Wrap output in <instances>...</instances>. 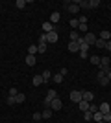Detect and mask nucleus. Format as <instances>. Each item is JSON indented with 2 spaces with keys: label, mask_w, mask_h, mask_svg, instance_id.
<instances>
[{
  "label": "nucleus",
  "mask_w": 111,
  "mask_h": 123,
  "mask_svg": "<svg viewBox=\"0 0 111 123\" xmlns=\"http://www.w3.org/2000/svg\"><path fill=\"white\" fill-rule=\"evenodd\" d=\"M83 37V41H85V44H89V46H95V42H96V39L98 37L95 35V33H91V31H87L85 35H81Z\"/></svg>",
  "instance_id": "obj_1"
},
{
  "label": "nucleus",
  "mask_w": 111,
  "mask_h": 123,
  "mask_svg": "<svg viewBox=\"0 0 111 123\" xmlns=\"http://www.w3.org/2000/svg\"><path fill=\"white\" fill-rule=\"evenodd\" d=\"M56 98H58V92H56V90H48L46 98H44V107L50 108V103H52V99H56Z\"/></svg>",
  "instance_id": "obj_2"
},
{
  "label": "nucleus",
  "mask_w": 111,
  "mask_h": 123,
  "mask_svg": "<svg viewBox=\"0 0 111 123\" xmlns=\"http://www.w3.org/2000/svg\"><path fill=\"white\" fill-rule=\"evenodd\" d=\"M65 9L69 11V13H72V15H76L80 11V6L76 4V2H65Z\"/></svg>",
  "instance_id": "obj_3"
},
{
  "label": "nucleus",
  "mask_w": 111,
  "mask_h": 123,
  "mask_svg": "<svg viewBox=\"0 0 111 123\" xmlns=\"http://www.w3.org/2000/svg\"><path fill=\"white\" fill-rule=\"evenodd\" d=\"M44 35H46L48 44H54V42H58V33H56V30L50 31V33H44Z\"/></svg>",
  "instance_id": "obj_4"
},
{
  "label": "nucleus",
  "mask_w": 111,
  "mask_h": 123,
  "mask_svg": "<svg viewBox=\"0 0 111 123\" xmlns=\"http://www.w3.org/2000/svg\"><path fill=\"white\" fill-rule=\"evenodd\" d=\"M61 107H63V103H61L59 98L52 99V103H50V108H52V110H61Z\"/></svg>",
  "instance_id": "obj_5"
},
{
  "label": "nucleus",
  "mask_w": 111,
  "mask_h": 123,
  "mask_svg": "<svg viewBox=\"0 0 111 123\" xmlns=\"http://www.w3.org/2000/svg\"><path fill=\"white\" fill-rule=\"evenodd\" d=\"M70 101L80 103L81 101V92H80V90H72V92H70Z\"/></svg>",
  "instance_id": "obj_6"
},
{
  "label": "nucleus",
  "mask_w": 111,
  "mask_h": 123,
  "mask_svg": "<svg viewBox=\"0 0 111 123\" xmlns=\"http://www.w3.org/2000/svg\"><path fill=\"white\" fill-rule=\"evenodd\" d=\"M81 99L87 101V103H91L93 99H95V94H93V92H81Z\"/></svg>",
  "instance_id": "obj_7"
},
{
  "label": "nucleus",
  "mask_w": 111,
  "mask_h": 123,
  "mask_svg": "<svg viewBox=\"0 0 111 123\" xmlns=\"http://www.w3.org/2000/svg\"><path fill=\"white\" fill-rule=\"evenodd\" d=\"M43 31H44V33H50V31H54V24H52L50 20H46L44 24H43Z\"/></svg>",
  "instance_id": "obj_8"
},
{
  "label": "nucleus",
  "mask_w": 111,
  "mask_h": 123,
  "mask_svg": "<svg viewBox=\"0 0 111 123\" xmlns=\"http://www.w3.org/2000/svg\"><path fill=\"white\" fill-rule=\"evenodd\" d=\"M98 39H102V41H111V31H107V30H104V31H100V37Z\"/></svg>",
  "instance_id": "obj_9"
},
{
  "label": "nucleus",
  "mask_w": 111,
  "mask_h": 123,
  "mask_svg": "<svg viewBox=\"0 0 111 123\" xmlns=\"http://www.w3.org/2000/svg\"><path fill=\"white\" fill-rule=\"evenodd\" d=\"M89 105H91V103H87V101H83V99H81V101L78 103V108L81 110V112H87V110H89Z\"/></svg>",
  "instance_id": "obj_10"
},
{
  "label": "nucleus",
  "mask_w": 111,
  "mask_h": 123,
  "mask_svg": "<svg viewBox=\"0 0 111 123\" xmlns=\"http://www.w3.org/2000/svg\"><path fill=\"white\" fill-rule=\"evenodd\" d=\"M59 18H61L59 11H54L52 15H50V22H52V24H58V22H59Z\"/></svg>",
  "instance_id": "obj_11"
},
{
  "label": "nucleus",
  "mask_w": 111,
  "mask_h": 123,
  "mask_svg": "<svg viewBox=\"0 0 111 123\" xmlns=\"http://www.w3.org/2000/svg\"><path fill=\"white\" fill-rule=\"evenodd\" d=\"M69 50H70V53H76V51H80V46H78V42L70 41V42H69Z\"/></svg>",
  "instance_id": "obj_12"
},
{
  "label": "nucleus",
  "mask_w": 111,
  "mask_h": 123,
  "mask_svg": "<svg viewBox=\"0 0 111 123\" xmlns=\"http://www.w3.org/2000/svg\"><path fill=\"white\" fill-rule=\"evenodd\" d=\"M41 83H44V81H43V75H33V79H32V85H33V86H39Z\"/></svg>",
  "instance_id": "obj_13"
},
{
  "label": "nucleus",
  "mask_w": 111,
  "mask_h": 123,
  "mask_svg": "<svg viewBox=\"0 0 111 123\" xmlns=\"http://www.w3.org/2000/svg\"><path fill=\"white\" fill-rule=\"evenodd\" d=\"M35 53H39V48H37L35 44H32V46H28V55H35Z\"/></svg>",
  "instance_id": "obj_14"
},
{
  "label": "nucleus",
  "mask_w": 111,
  "mask_h": 123,
  "mask_svg": "<svg viewBox=\"0 0 111 123\" xmlns=\"http://www.w3.org/2000/svg\"><path fill=\"white\" fill-rule=\"evenodd\" d=\"M26 64L28 66H35V55H26Z\"/></svg>",
  "instance_id": "obj_15"
},
{
  "label": "nucleus",
  "mask_w": 111,
  "mask_h": 123,
  "mask_svg": "<svg viewBox=\"0 0 111 123\" xmlns=\"http://www.w3.org/2000/svg\"><path fill=\"white\" fill-rule=\"evenodd\" d=\"M100 6V0H89V6H87V9H95Z\"/></svg>",
  "instance_id": "obj_16"
},
{
  "label": "nucleus",
  "mask_w": 111,
  "mask_h": 123,
  "mask_svg": "<svg viewBox=\"0 0 111 123\" xmlns=\"http://www.w3.org/2000/svg\"><path fill=\"white\" fill-rule=\"evenodd\" d=\"M52 108H44V110H43V119H48V118H52Z\"/></svg>",
  "instance_id": "obj_17"
},
{
  "label": "nucleus",
  "mask_w": 111,
  "mask_h": 123,
  "mask_svg": "<svg viewBox=\"0 0 111 123\" xmlns=\"http://www.w3.org/2000/svg\"><path fill=\"white\" fill-rule=\"evenodd\" d=\"M43 81H52V72H50V70H44V72H43Z\"/></svg>",
  "instance_id": "obj_18"
},
{
  "label": "nucleus",
  "mask_w": 111,
  "mask_h": 123,
  "mask_svg": "<svg viewBox=\"0 0 111 123\" xmlns=\"http://www.w3.org/2000/svg\"><path fill=\"white\" fill-rule=\"evenodd\" d=\"M95 46L98 48V50H104V48H106V41H102V39H96Z\"/></svg>",
  "instance_id": "obj_19"
},
{
  "label": "nucleus",
  "mask_w": 111,
  "mask_h": 123,
  "mask_svg": "<svg viewBox=\"0 0 111 123\" xmlns=\"http://www.w3.org/2000/svg\"><path fill=\"white\" fill-rule=\"evenodd\" d=\"M98 110H100L102 114H106V112H111V110H109V105H107V103H102L100 107H98Z\"/></svg>",
  "instance_id": "obj_20"
},
{
  "label": "nucleus",
  "mask_w": 111,
  "mask_h": 123,
  "mask_svg": "<svg viewBox=\"0 0 111 123\" xmlns=\"http://www.w3.org/2000/svg\"><path fill=\"white\" fill-rule=\"evenodd\" d=\"M80 37H81V35L78 33V30H72V31H70V41H74V42H76V41L80 39Z\"/></svg>",
  "instance_id": "obj_21"
},
{
  "label": "nucleus",
  "mask_w": 111,
  "mask_h": 123,
  "mask_svg": "<svg viewBox=\"0 0 111 123\" xmlns=\"http://www.w3.org/2000/svg\"><path fill=\"white\" fill-rule=\"evenodd\" d=\"M26 101V96H24V94H17L15 96V103H24Z\"/></svg>",
  "instance_id": "obj_22"
},
{
  "label": "nucleus",
  "mask_w": 111,
  "mask_h": 123,
  "mask_svg": "<svg viewBox=\"0 0 111 123\" xmlns=\"http://www.w3.org/2000/svg\"><path fill=\"white\" fill-rule=\"evenodd\" d=\"M89 61L93 62V64H98V66H100V57H98V55H91Z\"/></svg>",
  "instance_id": "obj_23"
},
{
  "label": "nucleus",
  "mask_w": 111,
  "mask_h": 123,
  "mask_svg": "<svg viewBox=\"0 0 111 123\" xmlns=\"http://www.w3.org/2000/svg\"><path fill=\"white\" fill-rule=\"evenodd\" d=\"M52 81H56V83H63V75H61V74H54V75H52Z\"/></svg>",
  "instance_id": "obj_24"
},
{
  "label": "nucleus",
  "mask_w": 111,
  "mask_h": 123,
  "mask_svg": "<svg viewBox=\"0 0 111 123\" xmlns=\"http://www.w3.org/2000/svg\"><path fill=\"white\" fill-rule=\"evenodd\" d=\"M78 26H80L78 18H70V28H72V30H78Z\"/></svg>",
  "instance_id": "obj_25"
},
{
  "label": "nucleus",
  "mask_w": 111,
  "mask_h": 123,
  "mask_svg": "<svg viewBox=\"0 0 111 123\" xmlns=\"http://www.w3.org/2000/svg\"><path fill=\"white\" fill-rule=\"evenodd\" d=\"M102 116H104V114H102L100 110H98V112H96V114H93V119H95V121L98 123V121H102Z\"/></svg>",
  "instance_id": "obj_26"
},
{
  "label": "nucleus",
  "mask_w": 111,
  "mask_h": 123,
  "mask_svg": "<svg viewBox=\"0 0 111 123\" xmlns=\"http://www.w3.org/2000/svg\"><path fill=\"white\" fill-rule=\"evenodd\" d=\"M15 6L19 7V9H24V7H26V2H24V0H17Z\"/></svg>",
  "instance_id": "obj_27"
},
{
  "label": "nucleus",
  "mask_w": 111,
  "mask_h": 123,
  "mask_svg": "<svg viewBox=\"0 0 111 123\" xmlns=\"http://www.w3.org/2000/svg\"><path fill=\"white\" fill-rule=\"evenodd\" d=\"M98 83H100V86H107V85H109V79H107V77H102V79H98Z\"/></svg>",
  "instance_id": "obj_28"
},
{
  "label": "nucleus",
  "mask_w": 111,
  "mask_h": 123,
  "mask_svg": "<svg viewBox=\"0 0 111 123\" xmlns=\"http://www.w3.org/2000/svg\"><path fill=\"white\" fill-rule=\"evenodd\" d=\"M78 53H80V57H81V59H87V57H89V50H80Z\"/></svg>",
  "instance_id": "obj_29"
},
{
  "label": "nucleus",
  "mask_w": 111,
  "mask_h": 123,
  "mask_svg": "<svg viewBox=\"0 0 111 123\" xmlns=\"http://www.w3.org/2000/svg\"><path fill=\"white\" fill-rule=\"evenodd\" d=\"M83 118H85V121H91V119H93V112H91V110L83 112Z\"/></svg>",
  "instance_id": "obj_30"
},
{
  "label": "nucleus",
  "mask_w": 111,
  "mask_h": 123,
  "mask_svg": "<svg viewBox=\"0 0 111 123\" xmlns=\"http://www.w3.org/2000/svg\"><path fill=\"white\" fill-rule=\"evenodd\" d=\"M39 44H48V41H46V35L43 33L41 37H39Z\"/></svg>",
  "instance_id": "obj_31"
},
{
  "label": "nucleus",
  "mask_w": 111,
  "mask_h": 123,
  "mask_svg": "<svg viewBox=\"0 0 111 123\" xmlns=\"http://www.w3.org/2000/svg\"><path fill=\"white\" fill-rule=\"evenodd\" d=\"M102 119H104V121H111V112H106V114H104V116H102Z\"/></svg>",
  "instance_id": "obj_32"
},
{
  "label": "nucleus",
  "mask_w": 111,
  "mask_h": 123,
  "mask_svg": "<svg viewBox=\"0 0 111 123\" xmlns=\"http://www.w3.org/2000/svg\"><path fill=\"white\" fill-rule=\"evenodd\" d=\"M6 101H7V105H15V96H7Z\"/></svg>",
  "instance_id": "obj_33"
},
{
  "label": "nucleus",
  "mask_w": 111,
  "mask_h": 123,
  "mask_svg": "<svg viewBox=\"0 0 111 123\" xmlns=\"http://www.w3.org/2000/svg\"><path fill=\"white\" fill-rule=\"evenodd\" d=\"M37 48H39V53H44V51H46V44H37Z\"/></svg>",
  "instance_id": "obj_34"
},
{
  "label": "nucleus",
  "mask_w": 111,
  "mask_h": 123,
  "mask_svg": "<svg viewBox=\"0 0 111 123\" xmlns=\"http://www.w3.org/2000/svg\"><path fill=\"white\" fill-rule=\"evenodd\" d=\"M89 110H91V112H93V114H96V112H98V107H96V105H93V103H91V105H89Z\"/></svg>",
  "instance_id": "obj_35"
},
{
  "label": "nucleus",
  "mask_w": 111,
  "mask_h": 123,
  "mask_svg": "<svg viewBox=\"0 0 111 123\" xmlns=\"http://www.w3.org/2000/svg\"><path fill=\"white\" fill-rule=\"evenodd\" d=\"M78 30H80V31H83V33H87V24H81V22H80Z\"/></svg>",
  "instance_id": "obj_36"
},
{
  "label": "nucleus",
  "mask_w": 111,
  "mask_h": 123,
  "mask_svg": "<svg viewBox=\"0 0 111 123\" xmlns=\"http://www.w3.org/2000/svg\"><path fill=\"white\" fill-rule=\"evenodd\" d=\"M19 94V90H17L15 86H11V90H9V96H17Z\"/></svg>",
  "instance_id": "obj_37"
},
{
  "label": "nucleus",
  "mask_w": 111,
  "mask_h": 123,
  "mask_svg": "<svg viewBox=\"0 0 111 123\" xmlns=\"http://www.w3.org/2000/svg\"><path fill=\"white\" fill-rule=\"evenodd\" d=\"M41 118H43V114H41V112H35V114H33V119H35V121H39Z\"/></svg>",
  "instance_id": "obj_38"
},
{
  "label": "nucleus",
  "mask_w": 111,
  "mask_h": 123,
  "mask_svg": "<svg viewBox=\"0 0 111 123\" xmlns=\"http://www.w3.org/2000/svg\"><path fill=\"white\" fill-rule=\"evenodd\" d=\"M106 75H107V74L104 72V70H100V72H98V79H102V77H106Z\"/></svg>",
  "instance_id": "obj_39"
},
{
  "label": "nucleus",
  "mask_w": 111,
  "mask_h": 123,
  "mask_svg": "<svg viewBox=\"0 0 111 123\" xmlns=\"http://www.w3.org/2000/svg\"><path fill=\"white\" fill-rule=\"evenodd\" d=\"M59 74H61V75L65 77V75H67V68H61V70H59Z\"/></svg>",
  "instance_id": "obj_40"
},
{
  "label": "nucleus",
  "mask_w": 111,
  "mask_h": 123,
  "mask_svg": "<svg viewBox=\"0 0 111 123\" xmlns=\"http://www.w3.org/2000/svg\"><path fill=\"white\" fill-rule=\"evenodd\" d=\"M106 50H109V51H111V41H107V42H106Z\"/></svg>",
  "instance_id": "obj_41"
},
{
  "label": "nucleus",
  "mask_w": 111,
  "mask_h": 123,
  "mask_svg": "<svg viewBox=\"0 0 111 123\" xmlns=\"http://www.w3.org/2000/svg\"><path fill=\"white\" fill-rule=\"evenodd\" d=\"M106 77H107V79H109V81H111V70H109V72H107V75H106Z\"/></svg>",
  "instance_id": "obj_42"
},
{
  "label": "nucleus",
  "mask_w": 111,
  "mask_h": 123,
  "mask_svg": "<svg viewBox=\"0 0 111 123\" xmlns=\"http://www.w3.org/2000/svg\"><path fill=\"white\" fill-rule=\"evenodd\" d=\"M98 123H106V121H104V119H102V121H98Z\"/></svg>",
  "instance_id": "obj_43"
},
{
  "label": "nucleus",
  "mask_w": 111,
  "mask_h": 123,
  "mask_svg": "<svg viewBox=\"0 0 111 123\" xmlns=\"http://www.w3.org/2000/svg\"><path fill=\"white\" fill-rule=\"evenodd\" d=\"M107 123H111V121H107Z\"/></svg>",
  "instance_id": "obj_44"
}]
</instances>
